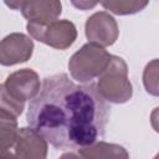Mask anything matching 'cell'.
<instances>
[{
	"instance_id": "6da1fadb",
	"label": "cell",
	"mask_w": 159,
	"mask_h": 159,
	"mask_svg": "<svg viewBox=\"0 0 159 159\" xmlns=\"http://www.w3.org/2000/svg\"><path fill=\"white\" fill-rule=\"evenodd\" d=\"M109 108L97 84H77L66 73L42 81L30 102L26 120L56 149H82L106 133Z\"/></svg>"
},
{
	"instance_id": "7a4b0ae2",
	"label": "cell",
	"mask_w": 159,
	"mask_h": 159,
	"mask_svg": "<svg viewBox=\"0 0 159 159\" xmlns=\"http://www.w3.org/2000/svg\"><path fill=\"white\" fill-rule=\"evenodd\" d=\"M42 83L31 68H22L10 73L0 87L1 109L19 117L26 101H32L40 92Z\"/></svg>"
},
{
	"instance_id": "3957f363",
	"label": "cell",
	"mask_w": 159,
	"mask_h": 159,
	"mask_svg": "<svg viewBox=\"0 0 159 159\" xmlns=\"http://www.w3.org/2000/svg\"><path fill=\"white\" fill-rule=\"evenodd\" d=\"M112 55L96 43L87 42L76 51L70 61L68 70L73 80L82 84L92 83V80L98 78L111 63Z\"/></svg>"
},
{
	"instance_id": "277c9868",
	"label": "cell",
	"mask_w": 159,
	"mask_h": 159,
	"mask_svg": "<svg viewBox=\"0 0 159 159\" xmlns=\"http://www.w3.org/2000/svg\"><path fill=\"white\" fill-rule=\"evenodd\" d=\"M97 89L109 103L123 104L132 98L133 88L128 78V67L122 57L112 55L111 63L98 77Z\"/></svg>"
},
{
	"instance_id": "5b68a950",
	"label": "cell",
	"mask_w": 159,
	"mask_h": 159,
	"mask_svg": "<svg viewBox=\"0 0 159 159\" xmlns=\"http://www.w3.org/2000/svg\"><path fill=\"white\" fill-rule=\"evenodd\" d=\"M29 35L56 50H66L73 45L77 39V29L70 20H56L48 24L27 22Z\"/></svg>"
},
{
	"instance_id": "8992f818",
	"label": "cell",
	"mask_w": 159,
	"mask_h": 159,
	"mask_svg": "<svg viewBox=\"0 0 159 159\" xmlns=\"http://www.w3.org/2000/svg\"><path fill=\"white\" fill-rule=\"evenodd\" d=\"M47 140L32 128H20L14 143L4 152L1 159H46Z\"/></svg>"
},
{
	"instance_id": "52a82bcc",
	"label": "cell",
	"mask_w": 159,
	"mask_h": 159,
	"mask_svg": "<svg viewBox=\"0 0 159 159\" xmlns=\"http://www.w3.org/2000/svg\"><path fill=\"white\" fill-rule=\"evenodd\" d=\"M84 31L88 42L101 47L113 45L119 35L117 21L107 11H98L91 15L86 21Z\"/></svg>"
},
{
	"instance_id": "ba28073f",
	"label": "cell",
	"mask_w": 159,
	"mask_h": 159,
	"mask_svg": "<svg viewBox=\"0 0 159 159\" xmlns=\"http://www.w3.org/2000/svg\"><path fill=\"white\" fill-rule=\"evenodd\" d=\"M34 42L31 37L21 32H14L5 36L0 43V63L2 66H14L26 62L32 56Z\"/></svg>"
},
{
	"instance_id": "9c48e42d",
	"label": "cell",
	"mask_w": 159,
	"mask_h": 159,
	"mask_svg": "<svg viewBox=\"0 0 159 159\" xmlns=\"http://www.w3.org/2000/svg\"><path fill=\"white\" fill-rule=\"evenodd\" d=\"M20 11L29 22L48 24L61 15L62 4L57 0H22Z\"/></svg>"
},
{
	"instance_id": "30bf717a",
	"label": "cell",
	"mask_w": 159,
	"mask_h": 159,
	"mask_svg": "<svg viewBox=\"0 0 159 159\" xmlns=\"http://www.w3.org/2000/svg\"><path fill=\"white\" fill-rule=\"evenodd\" d=\"M78 153L86 159H129V153L124 147L103 140L78 149Z\"/></svg>"
},
{
	"instance_id": "8fae6325",
	"label": "cell",
	"mask_w": 159,
	"mask_h": 159,
	"mask_svg": "<svg viewBox=\"0 0 159 159\" xmlns=\"http://www.w3.org/2000/svg\"><path fill=\"white\" fill-rule=\"evenodd\" d=\"M19 133L16 117L4 109H0V142L1 152L6 150L16 139Z\"/></svg>"
},
{
	"instance_id": "7c38bea8",
	"label": "cell",
	"mask_w": 159,
	"mask_h": 159,
	"mask_svg": "<svg viewBox=\"0 0 159 159\" xmlns=\"http://www.w3.org/2000/svg\"><path fill=\"white\" fill-rule=\"evenodd\" d=\"M101 5L116 14V15H132L142 11L147 5L148 1H137V0H113V1H102Z\"/></svg>"
},
{
	"instance_id": "4fadbf2b",
	"label": "cell",
	"mask_w": 159,
	"mask_h": 159,
	"mask_svg": "<svg viewBox=\"0 0 159 159\" xmlns=\"http://www.w3.org/2000/svg\"><path fill=\"white\" fill-rule=\"evenodd\" d=\"M143 84L149 94L159 97V58L152 60L144 67Z\"/></svg>"
},
{
	"instance_id": "5bb4252c",
	"label": "cell",
	"mask_w": 159,
	"mask_h": 159,
	"mask_svg": "<svg viewBox=\"0 0 159 159\" xmlns=\"http://www.w3.org/2000/svg\"><path fill=\"white\" fill-rule=\"evenodd\" d=\"M150 124L152 128L159 134V107L154 108L153 112L150 113Z\"/></svg>"
},
{
	"instance_id": "9a60e30c",
	"label": "cell",
	"mask_w": 159,
	"mask_h": 159,
	"mask_svg": "<svg viewBox=\"0 0 159 159\" xmlns=\"http://www.w3.org/2000/svg\"><path fill=\"white\" fill-rule=\"evenodd\" d=\"M98 2H89V1H72V5H75L76 7H78L80 10H88L92 9L97 5Z\"/></svg>"
},
{
	"instance_id": "2e32d148",
	"label": "cell",
	"mask_w": 159,
	"mask_h": 159,
	"mask_svg": "<svg viewBox=\"0 0 159 159\" xmlns=\"http://www.w3.org/2000/svg\"><path fill=\"white\" fill-rule=\"evenodd\" d=\"M58 159H86L82 154H80L78 152L77 153H75V152H70V153H65V154H62Z\"/></svg>"
},
{
	"instance_id": "e0dca14e",
	"label": "cell",
	"mask_w": 159,
	"mask_h": 159,
	"mask_svg": "<svg viewBox=\"0 0 159 159\" xmlns=\"http://www.w3.org/2000/svg\"><path fill=\"white\" fill-rule=\"evenodd\" d=\"M154 159H159V153H158V154H157V155L154 157Z\"/></svg>"
}]
</instances>
